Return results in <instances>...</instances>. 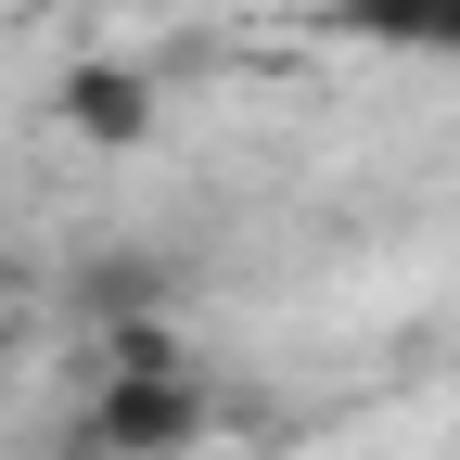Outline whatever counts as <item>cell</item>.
Returning a JSON list of instances; mask_svg holds the SVG:
<instances>
[{
  "label": "cell",
  "instance_id": "3",
  "mask_svg": "<svg viewBox=\"0 0 460 460\" xmlns=\"http://www.w3.org/2000/svg\"><path fill=\"white\" fill-rule=\"evenodd\" d=\"M65 128L102 141V154L154 141V77H141V65H77V77H65Z\"/></svg>",
  "mask_w": 460,
  "mask_h": 460
},
{
  "label": "cell",
  "instance_id": "1",
  "mask_svg": "<svg viewBox=\"0 0 460 460\" xmlns=\"http://www.w3.org/2000/svg\"><path fill=\"white\" fill-rule=\"evenodd\" d=\"M217 422V384L180 358V332H102V396L77 422V460H192Z\"/></svg>",
  "mask_w": 460,
  "mask_h": 460
},
{
  "label": "cell",
  "instance_id": "4",
  "mask_svg": "<svg viewBox=\"0 0 460 460\" xmlns=\"http://www.w3.org/2000/svg\"><path fill=\"white\" fill-rule=\"evenodd\" d=\"M0 281H13V269H0Z\"/></svg>",
  "mask_w": 460,
  "mask_h": 460
},
{
  "label": "cell",
  "instance_id": "2",
  "mask_svg": "<svg viewBox=\"0 0 460 460\" xmlns=\"http://www.w3.org/2000/svg\"><path fill=\"white\" fill-rule=\"evenodd\" d=\"M332 39L410 51V65H460V0H332Z\"/></svg>",
  "mask_w": 460,
  "mask_h": 460
}]
</instances>
